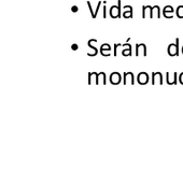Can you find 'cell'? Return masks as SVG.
I'll return each mask as SVG.
<instances>
[{
  "label": "cell",
  "mask_w": 183,
  "mask_h": 171,
  "mask_svg": "<svg viewBox=\"0 0 183 171\" xmlns=\"http://www.w3.org/2000/svg\"><path fill=\"white\" fill-rule=\"evenodd\" d=\"M109 14L112 18H117L121 16V0H119L116 6H112L110 8Z\"/></svg>",
  "instance_id": "cell-1"
},
{
  "label": "cell",
  "mask_w": 183,
  "mask_h": 171,
  "mask_svg": "<svg viewBox=\"0 0 183 171\" xmlns=\"http://www.w3.org/2000/svg\"><path fill=\"white\" fill-rule=\"evenodd\" d=\"M179 39H176V43H171L168 46L169 56H178L179 55Z\"/></svg>",
  "instance_id": "cell-2"
},
{
  "label": "cell",
  "mask_w": 183,
  "mask_h": 171,
  "mask_svg": "<svg viewBox=\"0 0 183 171\" xmlns=\"http://www.w3.org/2000/svg\"><path fill=\"white\" fill-rule=\"evenodd\" d=\"M136 55L139 56V55H143L146 56V46L144 43H140L136 45Z\"/></svg>",
  "instance_id": "cell-3"
},
{
  "label": "cell",
  "mask_w": 183,
  "mask_h": 171,
  "mask_svg": "<svg viewBox=\"0 0 183 171\" xmlns=\"http://www.w3.org/2000/svg\"><path fill=\"white\" fill-rule=\"evenodd\" d=\"M123 17L125 18H132V6H125L124 12L122 13Z\"/></svg>",
  "instance_id": "cell-4"
},
{
  "label": "cell",
  "mask_w": 183,
  "mask_h": 171,
  "mask_svg": "<svg viewBox=\"0 0 183 171\" xmlns=\"http://www.w3.org/2000/svg\"><path fill=\"white\" fill-rule=\"evenodd\" d=\"M110 52H111V46H110L109 44L105 43L101 45V47H100V53H101L103 56H109V55L111 54Z\"/></svg>",
  "instance_id": "cell-5"
},
{
  "label": "cell",
  "mask_w": 183,
  "mask_h": 171,
  "mask_svg": "<svg viewBox=\"0 0 183 171\" xmlns=\"http://www.w3.org/2000/svg\"><path fill=\"white\" fill-rule=\"evenodd\" d=\"M110 81H111V83H113V84L120 83V82H121V74L117 72H113L110 75Z\"/></svg>",
  "instance_id": "cell-6"
},
{
  "label": "cell",
  "mask_w": 183,
  "mask_h": 171,
  "mask_svg": "<svg viewBox=\"0 0 183 171\" xmlns=\"http://www.w3.org/2000/svg\"><path fill=\"white\" fill-rule=\"evenodd\" d=\"M148 81H149V75H148L146 72L139 73V75H138V82H139V83L144 84L146 83Z\"/></svg>",
  "instance_id": "cell-7"
},
{
  "label": "cell",
  "mask_w": 183,
  "mask_h": 171,
  "mask_svg": "<svg viewBox=\"0 0 183 171\" xmlns=\"http://www.w3.org/2000/svg\"><path fill=\"white\" fill-rule=\"evenodd\" d=\"M154 16L157 18L161 17V9H159L158 6H154V7H152V18H153Z\"/></svg>",
  "instance_id": "cell-8"
},
{
  "label": "cell",
  "mask_w": 183,
  "mask_h": 171,
  "mask_svg": "<svg viewBox=\"0 0 183 171\" xmlns=\"http://www.w3.org/2000/svg\"><path fill=\"white\" fill-rule=\"evenodd\" d=\"M129 80L130 81V84H134L135 83V81H134V74L132 72L129 73H124V84H127V81Z\"/></svg>",
  "instance_id": "cell-9"
},
{
  "label": "cell",
  "mask_w": 183,
  "mask_h": 171,
  "mask_svg": "<svg viewBox=\"0 0 183 171\" xmlns=\"http://www.w3.org/2000/svg\"><path fill=\"white\" fill-rule=\"evenodd\" d=\"M177 16L179 18H183V6H179L177 8Z\"/></svg>",
  "instance_id": "cell-10"
},
{
  "label": "cell",
  "mask_w": 183,
  "mask_h": 171,
  "mask_svg": "<svg viewBox=\"0 0 183 171\" xmlns=\"http://www.w3.org/2000/svg\"><path fill=\"white\" fill-rule=\"evenodd\" d=\"M163 13H173V8H172L171 6H166V7L164 8Z\"/></svg>",
  "instance_id": "cell-11"
},
{
  "label": "cell",
  "mask_w": 183,
  "mask_h": 171,
  "mask_svg": "<svg viewBox=\"0 0 183 171\" xmlns=\"http://www.w3.org/2000/svg\"><path fill=\"white\" fill-rule=\"evenodd\" d=\"M122 54L124 55V56H130L132 55V47H128V48L124 50V51L122 52Z\"/></svg>",
  "instance_id": "cell-12"
},
{
  "label": "cell",
  "mask_w": 183,
  "mask_h": 171,
  "mask_svg": "<svg viewBox=\"0 0 183 171\" xmlns=\"http://www.w3.org/2000/svg\"><path fill=\"white\" fill-rule=\"evenodd\" d=\"M175 74V79H173V81H172V84H176L177 83V73H173ZM166 77H167V81H168L169 84H171V81H170V78H169V73H167L166 74Z\"/></svg>",
  "instance_id": "cell-13"
},
{
  "label": "cell",
  "mask_w": 183,
  "mask_h": 171,
  "mask_svg": "<svg viewBox=\"0 0 183 171\" xmlns=\"http://www.w3.org/2000/svg\"><path fill=\"white\" fill-rule=\"evenodd\" d=\"M86 3H87V6H88V9H89V11H91L92 17H93V18H95V12H94V10H93V8H92V6H91V2H89V1H87V2H86Z\"/></svg>",
  "instance_id": "cell-14"
},
{
  "label": "cell",
  "mask_w": 183,
  "mask_h": 171,
  "mask_svg": "<svg viewBox=\"0 0 183 171\" xmlns=\"http://www.w3.org/2000/svg\"><path fill=\"white\" fill-rule=\"evenodd\" d=\"M71 48H72L73 51H76V50H78V48H79V46H78L77 44H72V46H71Z\"/></svg>",
  "instance_id": "cell-15"
},
{
  "label": "cell",
  "mask_w": 183,
  "mask_h": 171,
  "mask_svg": "<svg viewBox=\"0 0 183 171\" xmlns=\"http://www.w3.org/2000/svg\"><path fill=\"white\" fill-rule=\"evenodd\" d=\"M78 10H79V8H78L77 6H73V7H72V12H78Z\"/></svg>",
  "instance_id": "cell-16"
},
{
  "label": "cell",
  "mask_w": 183,
  "mask_h": 171,
  "mask_svg": "<svg viewBox=\"0 0 183 171\" xmlns=\"http://www.w3.org/2000/svg\"><path fill=\"white\" fill-rule=\"evenodd\" d=\"M182 54H183V50H182Z\"/></svg>",
  "instance_id": "cell-17"
},
{
  "label": "cell",
  "mask_w": 183,
  "mask_h": 171,
  "mask_svg": "<svg viewBox=\"0 0 183 171\" xmlns=\"http://www.w3.org/2000/svg\"><path fill=\"white\" fill-rule=\"evenodd\" d=\"M182 50H183V46H182Z\"/></svg>",
  "instance_id": "cell-18"
}]
</instances>
